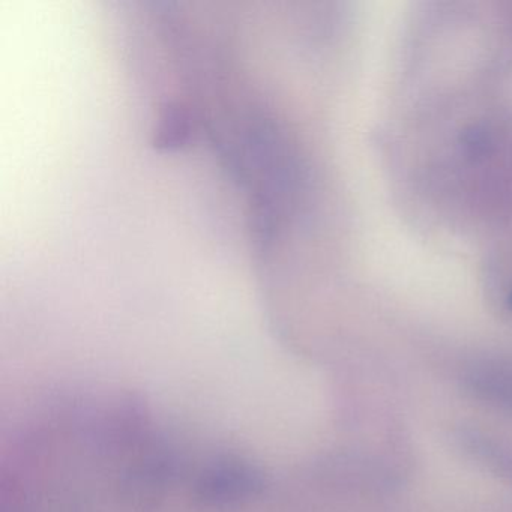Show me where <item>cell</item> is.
I'll list each match as a JSON object with an SVG mask.
<instances>
[{"mask_svg":"<svg viewBox=\"0 0 512 512\" xmlns=\"http://www.w3.org/2000/svg\"><path fill=\"white\" fill-rule=\"evenodd\" d=\"M464 382L479 400L512 410V359L476 362L467 370Z\"/></svg>","mask_w":512,"mask_h":512,"instance_id":"obj_1","label":"cell"},{"mask_svg":"<svg viewBox=\"0 0 512 512\" xmlns=\"http://www.w3.org/2000/svg\"><path fill=\"white\" fill-rule=\"evenodd\" d=\"M248 20H250V29H251V34H253V28H251L250 13H248ZM251 37H254V35H251ZM253 41H254V46H256V43H257V46H260V40H259V38H253Z\"/></svg>","mask_w":512,"mask_h":512,"instance_id":"obj_2","label":"cell"}]
</instances>
